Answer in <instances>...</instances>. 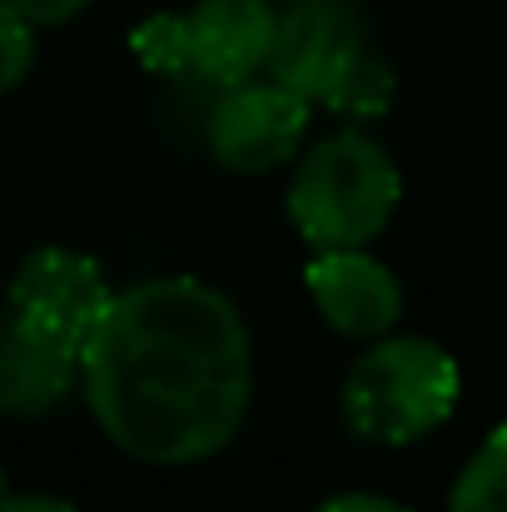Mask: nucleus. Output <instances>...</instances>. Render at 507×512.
I'll list each match as a JSON object with an SVG mask.
<instances>
[{"label":"nucleus","mask_w":507,"mask_h":512,"mask_svg":"<svg viewBox=\"0 0 507 512\" xmlns=\"http://www.w3.org/2000/svg\"><path fill=\"white\" fill-rule=\"evenodd\" d=\"M95 428L135 463L194 468L219 458L254 403V339L239 304L189 274L115 289L80 353Z\"/></svg>","instance_id":"obj_1"},{"label":"nucleus","mask_w":507,"mask_h":512,"mask_svg":"<svg viewBox=\"0 0 507 512\" xmlns=\"http://www.w3.org/2000/svg\"><path fill=\"white\" fill-rule=\"evenodd\" d=\"M463 398L458 358L418 334H383L363 343L343 373L338 413L353 438L373 448H408L438 433Z\"/></svg>","instance_id":"obj_2"},{"label":"nucleus","mask_w":507,"mask_h":512,"mask_svg":"<svg viewBox=\"0 0 507 512\" xmlns=\"http://www.w3.org/2000/svg\"><path fill=\"white\" fill-rule=\"evenodd\" d=\"M403 170L363 130L343 125L304 145L289 179V224L314 249H368L398 214Z\"/></svg>","instance_id":"obj_3"},{"label":"nucleus","mask_w":507,"mask_h":512,"mask_svg":"<svg viewBox=\"0 0 507 512\" xmlns=\"http://www.w3.org/2000/svg\"><path fill=\"white\" fill-rule=\"evenodd\" d=\"M314 100L259 75L214 95L204 115V150L229 174H269L304 155Z\"/></svg>","instance_id":"obj_4"},{"label":"nucleus","mask_w":507,"mask_h":512,"mask_svg":"<svg viewBox=\"0 0 507 512\" xmlns=\"http://www.w3.org/2000/svg\"><path fill=\"white\" fill-rule=\"evenodd\" d=\"M110 299H115V289L105 284V269L90 254L65 249V244H40L20 259V269L10 279L5 314L30 324L45 339L85 353Z\"/></svg>","instance_id":"obj_5"},{"label":"nucleus","mask_w":507,"mask_h":512,"mask_svg":"<svg viewBox=\"0 0 507 512\" xmlns=\"http://www.w3.org/2000/svg\"><path fill=\"white\" fill-rule=\"evenodd\" d=\"M368 55L363 20L353 0H289L279 10L274 50H269V80L289 85L294 95L324 105L334 85Z\"/></svg>","instance_id":"obj_6"},{"label":"nucleus","mask_w":507,"mask_h":512,"mask_svg":"<svg viewBox=\"0 0 507 512\" xmlns=\"http://www.w3.org/2000/svg\"><path fill=\"white\" fill-rule=\"evenodd\" d=\"M304 289L338 339L373 343L393 334L403 319V284L368 249H314Z\"/></svg>","instance_id":"obj_7"},{"label":"nucleus","mask_w":507,"mask_h":512,"mask_svg":"<svg viewBox=\"0 0 507 512\" xmlns=\"http://www.w3.org/2000/svg\"><path fill=\"white\" fill-rule=\"evenodd\" d=\"M184 30L189 75H199L214 90H229L269 70L279 10L274 0H194V10H184Z\"/></svg>","instance_id":"obj_8"},{"label":"nucleus","mask_w":507,"mask_h":512,"mask_svg":"<svg viewBox=\"0 0 507 512\" xmlns=\"http://www.w3.org/2000/svg\"><path fill=\"white\" fill-rule=\"evenodd\" d=\"M80 383V353L35 334L20 319H0V413L40 418L70 398Z\"/></svg>","instance_id":"obj_9"},{"label":"nucleus","mask_w":507,"mask_h":512,"mask_svg":"<svg viewBox=\"0 0 507 512\" xmlns=\"http://www.w3.org/2000/svg\"><path fill=\"white\" fill-rule=\"evenodd\" d=\"M448 512H507V423H498L458 468Z\"/></svg>","instance_id":"obj_10"},{"label":"nucleus","mask_w":507,"mask_h":512,"mask_svg":"<svg viewBox=\"0 0 507 512\" xmlns=\"http://www.w3.org/2000/svg\"><path fill=\"white\" fill-rule=\"evenodd\" d=\"M329 110H334L338 120H348V125H368V120H378L388 105H393V70L368 50L343 80L334 85V95L324 100Z\"/></svg>","instance_id":"obj_11"},{"label":"nucleus","mask_w":507,"mask_h":512,"mask_svg":"<svg viewBox=\"0 0 507 512\" xmlns=\"http://www.w3.org/2000/svg\"><path fill=\"white\" fill-rule=\"evenodd\" d=\"M130 50L155 75H189V30H184V15L160 10V15L140 20L135 35H130Z\"/></svg>","instance_id":"obj_12"},{"label":"nucleus","mask_w":507,"mask_h":512,"mask_svg":"<svg viewBox=\"0 0 507 512\" xmlns=\"http://www.w3.org/2000/svg\"><path fill=\"white\" fill-rule=\"evenodd\" d=\"M30 70H35V25L10 0H0V95L25 85Z\"/></svg>","instance_id":"obj_13"},{"label":"nucleus","mask_w":507,"mask_h":512,"mask_svg":"<svg viewBox=\"0 0 507 512\" xmlns=\"http://www.w3.org/2000/svg\"><path fill=\"white\" fill-rule=\"evenodd\" d=\"M314 512H413L403 508L398 498H383V493H363V488H348V493H334L324 498Z\"/></svg>","instance_id":"obj_14"},{"label":"nucleus","mask_w":507,"mask_h":512,"mask_svg":"<svg viewBox=\"0 0 507 512\" xmlns=\"http://www.w3.org/2000/svg\"><path fill=\"white\" fill-rule=\"evenodd\" d=\"M10 5L40 30V25H65V20H75L90 0H10Z\"/></svg>","instance_id":"obj_15"},{"label":"nucleus","mask_w":507,"mask_h":512,"mask_svg":"<svg viewBox=\"0 0 507 512\" xmlns=\"http://www.w3.org/2000/svg\"><path fill=\"white\" fill-rule=\"evenodd\" d=\"M0 512H80L75 503L55 498V493H5Z\"/></svg>","instance_id":"obj_16"},{"label":"nucleus","mask_w":507,"mask_h":512,"mask_svg":"<svg viewBox=\"0 0 507 512\" xmlns=\"http://www.w3.org/2000/svg\"><path fill=\"white\" fill-rule=\"evenodd\" d=\"M5 493H10V488H5V473H0V498H5Z\"/></svg>","instance_id":"obj_17"}]
</instances>
